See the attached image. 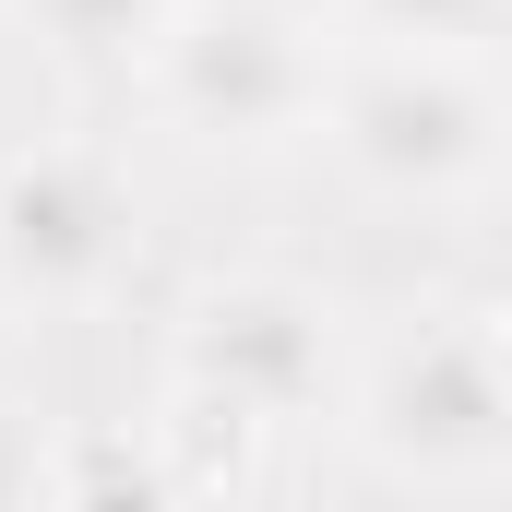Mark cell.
I'll list each match as a JSON object with an SVG mask.
<instances>
[{
  "instance_id": "cell-7",
  "label": "cell",
  "mask_w": 512,
  "mask_h": 512,
  "mask_svg": "<svg viewBox=\"0 0 512 512\" xmlns=\"http://www.w3.org/2000/svg\"><path fill=\"white\" fill-rule=\"evenodd\" d=\"M12 24H24L60 72H131V84H143V60L167 48L179 0H12Z\"/></svg>"
},
{
  "instance_id": "cell-2",
  "label": "cell",
  "mask_w": 512,
  "mask_h": 512,
  "mask_svg": "<svg viewBox=\"0 0 512 512\" xmlns=\"http://www.w3.org/2000/svg\"><path fill=\"white\" fill-rule=\"evenodd\" d=\"M334 24H298L274 0H179L167 48L143 60V96L167 131L215 143V155H286L334 108Z\"/></svg>"
},
{
  "instance_id": "cell-10",
  "label": "cell",
  "mask_w": 512,
  "mask_h": 512,
  "mask_svg": "<svg viewBox=\"0 0 512 512\" xmlns=\"http://www.w3.org/2000/svg\"><path fill=\"white\" fill-rule=\"evenodd\" d=\"M489 334H501V358H512V310H501V322H489Z\"/></svg>"
},
{
  "instance_id": "cell-8",
  "label": "cell",
  "mask_w": 512,
  "mask_h": 512,
  "mask_svg": "<svg viewBox=\"0 0 512 512\" xmlns=\"http://www.w3.org/2000/svg\"><path fill=\"white\" fill-rule=\"evenodd\" d=\"M358 48H441V60H477L512 24V0H346Z\"/></svg>"
},
{
  "instance_id": "cell-1",
  "label": "cell",
  "mask_w": 512,
  "mask_h": 512,
  "mask_svg": "<svg viewBox=\"0 0 512 512\" xmlns=\"http://www.w3.org/2000/svg\"><path fill=\"white\" fill-rule=\"evenodd\" d=\"M322 143L358 191L382 203H465L489 191L512 155V108L489 96L477 60H441V48H358L334 72V108Z\"/></svg>"
},
{
  "instance_id": "cell-4",
  "label": "cell",
  "mask_w": 512,
  "mask_h": 512,
  "mask_svg": "<svg viewBox=\"0 0 512 512\" xmlns=\"http://www.w3.org/2000/svg\"><path fill=\"white\" fill-rule=\"evenodd\" d=\"M167 370L251 405L274 441L310 429V417H346V382H358L346 310L322 286H298V274H215V286H191L179 334H167Z\"/></svg>"
},
{
  "instance_id": "cell-6",
  "label": "cell",
  "mask_w": 512,
  "mask_h": 512,
  "mask_svg": "<svg viewBox=\"0 0 512 512\" xmlns=\"http://www.w3.org/2000/svg\"><path fill=\"white\" fill-rule=\"evenodd\" d=\"M155 441V465H167V501H215V489H251L262 477V429L251 405H227V393H203V382H179L167 370V417L143 429Z\"/></svg>"
},
{
  "instance_id": "cell-9",
  "label": "cell",
  "mask_w": 512,
  "mask_h": 512,
  "mask_svg": "<svg viewBox=\"0 0 512 512\" xmlns=\"http://www.w3.org/2000/svg\"><path fill=\"white\" fill-rule=\"evenodd\" d=\"M274 12H298V24H346V0H274Z\"/></svg>"
},
{
  "instance_id": "cell-5",
  "label": "cell",
  "mask_w": 512,
  "mask_h": 512,
  "mask_svg": "<svg viewBox=\"0 0 512 512\" xmlns=\"http://www.w3.org/2000/svg\"><path fill=\"white\" fill-rule=\"evenodd\" d=\"M131 274V191L84 143L0 155V286L12 310H96Z\"/></svg>"
},
{
  "instance_id": "cell-11",
  "label": "cell",
  "mask_w": 512,
  "mask_h": 512,
  "mask_svg": "<svg viewBox=\"0 0 512 512\" xmlns=\"http://www.w3.org/2000/svg\"><path fill=\"white\" fill-rule=\"evenodd\" d=\"M0 310H12V286H0Z\"/></svg>"
},
{
  "instance_id": "cell-3",
  "label": "cell",
  "mask_w": 512,
  "mask_h": 512,
  "mask_svg": "<svg viewBox=\"0 0 512 512\" xmlns=\"http://www.w3.org/2000/svg\"><path fill=\"white\" fill-rule=\"evenodd\" d=\"M358 453L405 489H489L512 477V358L489 322H417L346 382Z\"/></svg>"
}]
</instances>
